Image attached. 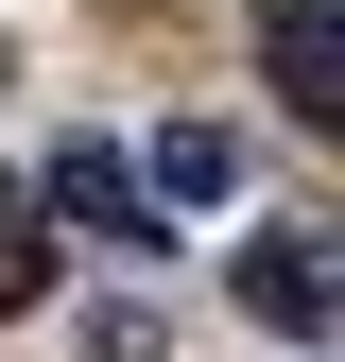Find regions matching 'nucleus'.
Returning <instances> with one entry per match:
<instances>
[{
  "mask_svg": "<svg viewBox=\"0 0 345 362\" xmlns=\"http://www.w3.org/2000/svg\"><path fill=\"white\" fill-rule=\"evenodd\" d=\"M35 224H52V207H35L18 173H0V328H18L35 293H52V242H35Z\"/></svg>",
  "mask_w": 345,
  "mask_h": 362,
  "instance_id": "obj_5",
  "label": "nucleus"
},
{
  "mask_svg": "<svg viewBox=\"0 0 345 362\" xmlns=\"http://www.w3.org/2000/svg\"><path fill=\"white\" fill-rule=\"evenodd\" d=\"M259 69H276V104L311 121H345V0H259Z\"/></svg>",
  "mask_w": 345,
  "mask_h": 362,
  "instance_id": "obj_1",
  "label": "nucleus"
},
{
  "mask_svg": "<svg viewBox=\"0 0 345 362\" xmlns=\"http://www.w3.org/2000/svg\"><path fill=\"white\" fill-rule=\"evenodd\" d=\"M35 207H69L86 242H156V190H139L104 139H52V190H35Z\"/></svg>",
  "mask_w": 345,
  "mask_h": 362,
  "instance_id": "obj_2",
  "label": "nucleus"
},
{
  "mask_svg": "<svg viewBox=\"0 0 345 362\" xmlns=\"http://www.w3.org/2000/svg\"><path fill=\"white\" fill-rule=\"evenodd\" d=\"M139 190H156V224H172V207H225V190H242V139H225V121H172Z\"/></svg>",
  "mask_w": 345,
  "mask_h": 362,
  "instance_id": "obj_4",
  "label": "nucleus"
},
{
  "mask_svg": "<svg viewBox=\"0 0 345 362\" xmlns=\"http://www.w3.org/2000/svg\"><path fill=\"white\" fill-rule=\"evenodd\" d=\"M242 310H259L276 345H328V259H311V242H242Z\"/></svg>",
  "mask_w": 345,
  "mask_h": 362,
  "instance_id": "obj_3",
  "label": "nucleus"
}]
</instances>
